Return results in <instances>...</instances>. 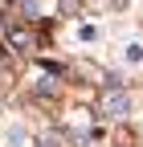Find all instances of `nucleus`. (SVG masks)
Segmentation results:
<instances>
[{
    "mask_svg": "<svg viewBox=\"0 0 143 147\" xmlns=\"http://www.w3.org/2000/svg\"><path fill=\"white\" fill-rule=\"evenodd\" d=\"M102 110H106L111 119H123V115L131 110V98H127V90H106V94H102Z\"/></svg>",
    "mask_w": 143,
    "mask_h": 147,
    "instance_id": "obj_1",
    "label": "nucleus"
}]
</instances>
